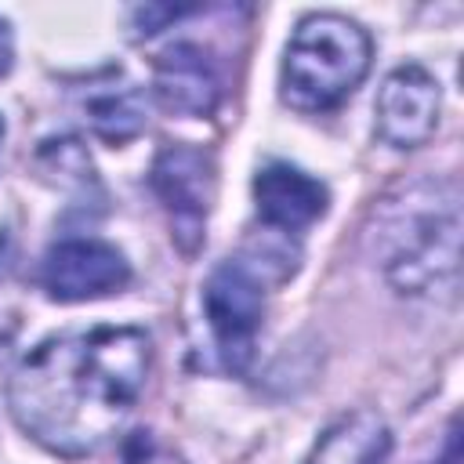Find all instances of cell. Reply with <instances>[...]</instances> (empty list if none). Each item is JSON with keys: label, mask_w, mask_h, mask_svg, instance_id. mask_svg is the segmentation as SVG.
I'll return each mask as SVG.
<instances>
[{"label": "cell", "mask_w": 464, "mask_h": 464, "mask_svg": "<svg viewBox=\"0 0 464 464\" xmlns=\"http://www.w3.org/2000/svg\"><path fill=\"white\" fill-rule=\"evenodd\" d=\"M152 341L138 326L65 330L40 341L11 373L18 428L58 457L102 450L145 392Z\"/></svg>", "instance_id": "cell-1"}, {"label": "cell", "mask_w": 464, "mask_h": 464, "mask_svg": "<svg viewBox=\"0 0 464 464\" xmlns=\"http://www.w3.org/2000/svg\"><path fill=\"white\" fill-rule=\"evenodd\" d=\"M40 283L54 301H87L116 294L130 283L127 257L102 239H62L47 250Z\"/></svg>", "instance_id": "cell-7"}, {"label": "cell", "mask_w": 464, "mask_h": 464, "mask_svg": "<svg viewBox=\"0 0 464 464\" xmlns=\"http://www.w3.org/2000/svg\"><path fill=\"white\" fill-rule=\"evenodd\" d=\"M36 163L44 174H54V185L69 188V185H91L94 181V167L91 156L80 149L76 138H51L40 145Z\"/></svg>", "instance_id": "cell-12"}, {"label": "cell", "mask_w": 464, "mask_h": 464, "mask_svg": "<svg viewBox=\"0 0 464 464\" xmlns=\"http://www.w3.org/2000/svg\"><path fill=\"white\" fill-rule=\"evenodd\" d=\"M373 112H377V138L384 145L417 149L439 127V112H442L439 80L424 65L406 62L384 76Z\"/></svg>", "instance_id": "cell-6"}, {"label": "cell", "mask_w": 464, "mask_h": 464, "mask_svg": "<svg viewBox=\"0 0 464 464\" xmlns=\"http://www.w3.org/2000/svg\"><path fill=\"white\" fill-rule=\"evenodd\" d=\"M178 14H181L178 7H134V25H138L141 36H152V33L163 29V22H170Z\"/></svg>", "instance_id": "cell-14"}, {"label": "cell", "mask_w": 464, "mask_h": 464, "mask_svg": "<svg viewBox=\"0 0 464 464\" xmlns=\"http://www.w3.org/2000/svg\"><path fill=\"white\" fill-rule=\"evenodd\" d=\"M366 250L402 297H453L460 279V188L453 178H417L388 192L366 228Z\"/></svg>", "instance_id": "cell-2"}, {"label": "cell", "mask_w": 464, "mask_h": 464, "mask_svg": "<svg viewBox=\"0 0 464 464\" xmlns=\"http://www.w3.org/2000/svg\"><path fill=\"white\" fill-rule=\"evenodd\" d=\"M152 91L174 116H210L221 98V76L199 44H170L156 54Z\"/></svg>", "instance_id": "cell-9"}, {"label": "cell", "mask_w": 464, "mask_h": 464, "mask_svg": "<svg viewBox=\"0 0 464 464\" xmlns=\"http://www.w3.org/2000/svg\"><path fill=\"white\" fill-rule=\"evenodd\" d=\"M127 464H185L174 450H163L149 439H138L130 450H127Z\"/></svg>", "instance_id": "cell-13"}, {"label": "cell", "mask_w": 464, "mask_h": 464, "mask_svg": "<svg viewBox=\"0 0 464 464\" xmlns=\"http://www.w3.org/2000/svg\"><path fill=\"white\" fill-rule=\"evenodd\" d=\"M392 453V431L373 410H355L330 424L308 464H384Z\"/></svg>", "instance_id": "cell-11"}, {"label": "cell", "mask_w": 464, "mask_h": 464, "mask_svg": "<svg viewBox=\"0 0 464 464\" xmlns=\"http://www.w3.org/2000/svg\"><path fill=\"white\" fill-rule=\"evenodd\" d=\"M149 181L170 218L174 243L185 254H196V246L207 236V214H210V203L218 192V174H214L210 152H203L196 145H167V149H160Z\"/></svg>", "instance_id": "cell-5"}, {"label": "cell", "mask_w": 464, "mask_h": 464, "mask_svg": "<svg viewBox=\"0 0 464 464\" xmlns=\"http://www.w3.org/2000/svg\"><path fill=\"white\" fill-rule=\"evenodd\" d=\"M80 112L87 127L109 145H127L130 138L141 134L149 120L141 91L123 72H112V69L87 80V87L80 91Z\"/></svg>", "instance_id": "cell-10"}, {"label": "cell", "mask_w": 464, "mask_h": 464, "mask_svg": "<svg viewBox=\"0 0 464 464\" xmlns=\"http://www.w3.org/2000/svg\"><path fill=\"white\" fill-rule=\"evenodd\" d=\"M11 65H14V36H11L7 18H0V76H7Z\"/></svg>", "instance_id": "cell-15"}, {"label": "cell", "mask_w": 464, "mask_h": 464, "mask_svg": "<svg viewBox=\"0 0 464 464\" xmlns=\"http://www.w3.org/2000/svg\"><path fill=\"white\" fill-rule=\"evenodd\" d=\"M435 464H460V435H457V424L450 428V439H446V450Z\"/></svg>", "instance_id": "cell-16"}, {"label": "cell", "mask_w": 464, "mask_h": 464, "mask_svg": "<svg viewBox=\"0 0 464 464\" xmlns=\"http://www.w3.org/2000/svg\"><path fill=\"white\" fill-rule=\"evenodd\" d=\"M254 203H257V218L272 232L297 236L326 214L330 192L308 170L283 163V160H272L254 174Z\"/></svg>", "instance_id": "cell-8"}, {"label": "cell", "mask_w": 464, "mask_h": 464, "mask_svg": "<svg viewBox=\"0 0 464 464\" xmlns=\"http://www.w3.org/2000/svg\"><path fill=\"white\" fill-rule=\"evenodd\" d=\"M0 138H4V116H0Z\"/></svg>", "instance_id": "cell-17"}, {"label": "cell", "mask_w": 464, "mask_h": 464, "mask_svg": "<svg viewBox=\"0 0 464 464\" xmlns=\"http://www.w3.org/2000/svg\"><path fill=\"white\" fill-rule=\"evenodd\" d=\"M373 44L359 22L337 11L304 14L283 51L279 91L297 112L337 109L366 76Z\"/></svg>", "instance_id": "cell-3"}, {"label": "cell", "mask_w": 464, "mask_h": 464, "mask_svg": "<svg viewBox=\"0 0 464 464\" xmlns=\"http://www.w3.org/2000/svg\"><path fill=\"white\" fill-rule=\"evenodd\" d=\"M203 315L221 366L243 373L265 319V279L243 257L221 261L203 283Z\"/></svg>", "instance_id": "cell-4"}]
</instances>
